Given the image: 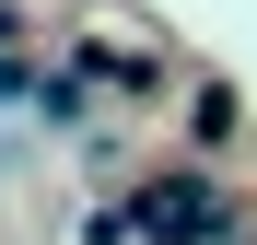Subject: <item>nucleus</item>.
<instances>
[{
	"label": "nucleus",
	"instance_id": "f257e3e1",
	"mask_svg": "<svg viewBox=\"0 0 257 245\" xmlns=\"http://www.w3.org/2000/svg\"><path fill=\"white\" fill-rule=\"evenodd\" d=\"M128 222H141V245H210V233H222L234 210H222V198H210L199 175H152V187H141V210H128Z\"/></svg>",
	"mask_w": 257,
	"mask_h": 245
},
{
	"label": "nucleus",
	"instance_id": "f03ea898",
	"mask_svg": "<svg viewBox=\"0 0 257 245\" xmlns=\"http://www.w3.org/2000/svg\"><path fill=\"white\" fill-rule=\"evenodd\" d=\"M187 140H199V152H222V140H234V94H199V129H187Z\"/></svg>",
	"mask_w": 257,
	"mask_h": 245
}]
</instances>
